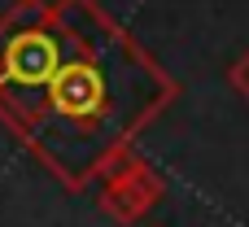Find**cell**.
<instances>
[{
	"label": "cell",
	"mask_w": 249,
	"mask_h": 227,
	"mask_svg": "<svg viewBox=\"0 0 249 227\" xmlns=\"http://www.w3.org/2000/svg\"><path fill=\"white\" fill-rule=\"evenodd\" d=\"M48 105L79 127L101 122L109 114V83H105L101 66L88 61V57L83 61H61L57 74L48 79Z\"/></svg>",
	"instance_id": "obj_1"
},
{
	"label": "cell",
	"mask_w": 249,
	"mask_h": 227,
	"mask_svg": "<svg viewBox=\"0 0 249 227\" xmlns=\"http://www.w3.org/2000/svg\"><path fill=\"white\" fill-rule=\"evenodd\" d=\"M0 66H4V79L22 83V87H48V79L57 74L61 66V48L53 35L44 31H18L4 52H0Z\"/></svg>",
	"instance_id": "obj_2"
},
{
	"label": "cell",
	"mask_w": 249,
	"mask_h": 227,
	"mask_svg": "<svg viewBox=\"0 0 249 227\" xmlns=\"http://www.w3.org/2000/svg\"><path fill=\"white\" fill-rule=\"evenodd\" d=\"M162 192H166V179L144 162V166H136L131 175L109 179V184L101 188V214H109L114 223H136V219H144V214L162 201Z\"/></svg>",
	"instance_id": "obj_3"
},
{
	"label": "cell",
	"mask_w": 249,
	"mask_h": 227,
	"mask_svg": "<svg viewBox=\"0 0 249 227\" xmlns=\"http://www.w3.org/2000/svg\"><path fill=\"white\" fill-rule=\"evenodd\" d=\"M228 87H232L241 101H249V48L232 61V66H228Z\"/></svg>",
	"instance_id": "obj_4"
}]
</instances>
